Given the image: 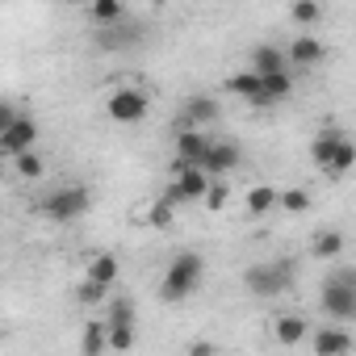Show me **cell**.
Listing matches in <instances>:
<instances>
[{
    "label": "cell",
    "instance_id": "cell-1",
    "mask_svg": "<svg viewBox=\"0 0 356 356\" xmlns=\"http://www.w3.org/2000/svg\"><path fill=\"white\" fill-rule=\"evenodd\" d=\"M206 281V260L202 252H176L163 268V281H159V302L176 306V302H189Z\"/></svg>",
    "mask_w": 356,
    "mask_h": 356
},
{
    "label": "cell",
    "instance_id": "cell-2",
    "mask_svg": "<svg viewBox=\"0 0 356 356\" xmlns=\"http://www.w3.org/2000/svg\"><path fill=\"white\" fill-rule=\"evenodd\" d=\"M243 289L256 298H281L293 289V264L289 260H268V264H252L243 268Z\"/></svg>",
    "mask_w": 356,
    "mask_h": 356
},
{
    "label": "cell",
    "instance_id": "cell-3",
    "mask_svg": "<svg viewBox=\"0 0 356 356\" xmlns=\"http://www.w3.org/2000/svg\"><path fill=\"white\" fill-rule=\"evenodd\" d=\"M323 314H331L339 327L356 318V273L339 268L331 281H323Z\"/></svg>",
    "mask_w": 356,
    "mask_h": 356
},
{
    "label": "cell",
    "instance_id": "cell-4",
    "mask_svg": "<svg viewBox=\"0 0 356 356\" xmlns=\"http://www.w3.org/2000/svg\"><path fill=\"white\" fill-rule=\"evenodd\" d=\"M88 210H92V193L84 185H63V189H55V193L42 197V214L51 222H76Z\"/></svg>",
    "mask_w": 356,
    "mask_h": 356
},
{
    "label": "cell",
    "instance_id": "cell-5",
    "mask_svg": "<svg viewBox=\"0 0 356 356\" xmlns=\"http://www.w3.org/2000/svg\"><path fill=\"white\" fill-rule=\"evenodd\" d=\"M147 109H151V97H147L138 84H122V88H113L109 101H105V113H109V122H118V126H138V122L147 118Z\"/></svg>",
    "mask_w": 356,
    "mask_h": 356
},
{
    "label": "cell",
    "instance_id": "cell-6",
    "mask_svg": "<svg viewBox=\"0 0 356 356\" xmlns=\"http://www.w3.org/2000/svg\"><path fill=\"white\" fill-rule=\"evenodd\" d=\"M34 147H38V122L26 118V113H17V122L0 134V151H5L9 159H17V155H26V151H34Z\"/></svg>",
    "mask_w": 356,
    "mask_h": 356
},
{
    "label": "cell",
    "instance_id": "cell-7",
    "mask_svg": "<svg viewBox=\"0 0 356 356\" xmlns=\"http://www.w3.org/2000/svg\"><path fill=\"white\" fill-rule=\"evenodd\" d=\"M239 159H243L239 143H231V138H210L206 159H202V172H206V176H227V172L239 168Z\"/></svg>",
    "mask_w": 356,
    "mask_h": 356
},
{
    "label": "cell",
    "instance_id": "cell-8",
    "mask_svg": "<svg viewBox=\"0 0 356 356\" xmlns=\"http://www.w3.org/2000/svg\"><path fill=\"white\" fill-rule=\"evenodd\" d=\"M285 51V67H318L323 59H327V47H323V38H314V34H298L289 47H281Z\"/></svg>",
    "mask_w": 356,
    "mask_h": 356
},
{
    "label": "cell",
    "instance_id": "cell-9",
    "mask_svg": "<svg viewBox=\"0 0 356 356\" xmlns=\"http://www.w3.org/2000/svg\"><path fill=\"white\" fill-rule=\"evenodd\" d=\"M310 348H314V356H348L352 352V331L339 327V323H327V327L310 331Z\"/></svg>",
    "mask_w": 356,
    "mask_h": 356
},
{
    "label": "cell",
    "instance_id": "cell-10",
    "mask_svg": "<svg viewBox=\"0 0 356 356\" xmlns=\"http://www.w3.org/2000/svg\"><path fill=\"white\" fill-rule=\"evenodd\" d=\"M206 147H210V138L202 130H181V134H176V163H181V168H202Z\"/></svg>",
    "mask_w": 356,
    "mask_h": 356
},
{
    "label": "cell",
    "instance_id": "cell-11",
    "mask_svg": "<svg viewBox=\"0 0 356 356\" xmlns=\"http://www.w3.org/2000/svg\"><path fill=\"white\" fill-rule=\"evenodd\" d=\"M218 113H222V105H218L210 92H197V97H189V101H185V122H189V130L214 126V122H218Z\"/></svg>",
    "mask_w": 356,
    "mask_h": 356
},
{
    "label": "cell",
    "instance_id": "cell-12",
    "mask_svg": "<svg viewBox=\"0 0 356 356\" xmlns=\"http://www.w3.org/2000/svg\"><path fill=\"white\" fill-rule=\"evenodd\" d=\"M118 277H122V260H118L113 252H97V256L88 260L84 281H92V285H101V289H113V285H118Z\"/></svg>",
    "mask_w": 356,
    "mask_h": 356
},
{
    "label": "cell",
    "instance_id": "cell-13",
    "mask_svg": "<svg viewBox=\"0 0 356 356\" xmlns=\"http://www.w3.org/2000/svg\"><path fill=\"white\" fill-rule=\"evenodd\" d=\"M273 339L281 348H298L302 339H310V323L302 314H277L273 318Z\"/></svg>",
    "mask_w": 356,
    "mask_h": 356
},
{
    "label": "cell",
    "instance_id": "cell-14",
    "mask_svg": "<svg viewBox=\"0 0 356 356\" xmlns=\"http://www.w3.org/2000/svg\"><path fill=\"white\" fill-rule=\"evenodd\" d=\"M248 72H256L260 80H264V76H277V72H289V67H285V51L273 47V42H260V47L252 51V67H248Z\"/></svg>",
    "mask_w": 356,
    "mask_h": 356
},
{
    "label": "cell",
    "instance_id": "cell-15",
    "mask_svg": "<svg viewBox=\"0 0 356 356\" xmlns=\"http://www.w3.org/2000/svg\"><path fill=\"white\" fill-rule=\"evenodd\" d=\"M227 92H231V97H239V101H248V105H260V109H264L260 76H256V72H235V76H227Z\"/></svg>",
    "mask_w": 356,
    "mask_h": 356
},
{
    "label": "cell",
    "instance_id": "cell-16",
    "mask_svg": "<svg viewBox=\"0 0 356 356\" xmlns=\"http://www.w3.org/2000/svg\"><path fill=\"white\" fill-rule=\"evenodd\" d=\"M343 138H348V134H343V130H335V126L318 130V138L310 143V159H314V163H318V168L327 172V163H331V155H335V147H339Z\"/></svg>",
    "mask_w": 356,
    "mask_h": 356
},
{
    "label": "cell",
    "instance_id": "cell-17",
    "mask_svg": "<svg viewBox=\"0 0 356 356\" xmlns=\"http://www.w3.org/2000/svg\"><path fill=\"white\" fill-rule=\"evenodd\" d=\"M105 318H88L80 331V356H105Z\"/></svg>",
    "mask_w": 356,
    "mask_h": 356
},
{
    "label": "cell",
    "instance_id": "cell-18",
    "mask_svg": "<svg viewBox=\"0 0 356 356\" xmlns=\"http://www.w3.org/2000/svg\"><path fill=\"white\" fill-rule=\"evenodd\" d=\"M289 92H293V76H289V72H277V76H264V80H260L264 109H268V105H277V101H285Z\"/></svg>",
    "mask_w": 356,
    "mask_h": 356
},
{
    "label": "cell",
    "instance_id": "cell-19",
    "mask_svg": "<svg viewBox=\"0 0 356 356\" xmlns=\"http://www.w3.org/2000/svg\"><path fill=\"white\" fill-rule=\"evenodd\" d=\"M243 206H248V214H252V218H264L268 210H277V189H273V185H252Z\"/></svg>",
    "mask_w": 356,
    "mask_h": 356
},
{
    "label": "cell",
    "instance_id": "cell-20",
    "mask_svg": "<svg viewBox=\"0 0 356 356\" xmlns=\"http://www.w3.org/2000/svg\"><path fill=\"white\" fill-rule=\"evenodd\" d=\"M310 252H314L318 260H339V252H343V231H335V227L318 231L314 243H310Z\"/></svg>",
    "mask_w": 356,
    "mask_h": 356
},
{
    "label": "cell",
    "instance_id": "cell-21",
    "mask_svg": "<svg viewBox=\"0 0 356 356\" xmlns=\"http://www.w3.org/2000/svg\"><path fill=\"white\" fill-rule=\"evenodd\" d=\"M88 22H97V26L126 22V5L122 0H97V5H88Z\"/></svg>",
    "mask_w": 356,
    "mask_h": 356
},
{
    "label": "cell",
    "instance_id": "cell-22",
    "mask_svg": "<svg viewBox=\"0 0 356 356\" xmlns=\"http://www.w3.org/2000/svg\"><path fill=\"white\" fill-rule=\"evenodd\" d=\"M13 172L22 176V181H42V176H47V159L38 151H26V155L13 159Z\"/></svg>",
    "mask_w": 356,
    "mask_h": 356
},
{
    "label": "cell",
    "instance_id": "cell-23",
    "mask_svg": "<svg viewBox=\"0 0 356 356\" xmlns=\"http://www.w3.org/2000/svg\"><path fill=\"white\" fill-rule=\"evenodd\" d=\"M310 189H277V206L285 210V214H306L310 210Z\"/></svg>",
    "mask_w": 356,
    "mask_h": 356
},
{
    "label": "cell",
    "instance_id": "cell-24",
    "mask_svg": "<svg viewBox=\"0 0 356 356\" xmlns=\"http://www.w3.org/2000/svg\"><path fill=\"white\" fill-rule=\"evenodd\" d=\"M109 327H134V302L122 293V298H109Z\"/></svg>",
    "mask_w": 356,
    "mask_h": 356
},
{
    "label": "cell",
    "instance_id": "cell-25",
    "mask_svg": "<svg viewBox=\"0 0 356 356\" xmlns=\"http://www.w3.org/2000/svg\"><path fill=\"white\" fill-rule=\"evenodd\" d=\"M352 163H356V147H352V143L343 138V143L335 147V155H331L327 172H331V176H348V172H352Z\"/></svg>",
    "mask_w": 356,
    "mask_h": 356
},
{
    "label": "cell",
    "instance_id": "cell-26",
    "mask_svg": "<svg viewBox=\"0 0 356 356\" xmlns=\"http://www.w3.org/2000/svg\"><path fill=\"white\" fill-rule=\"evenodd\" d=\"M105 348L109 352H130L134 348V327H109L105 323Z\"/></svg>",
    "mask_w": 356,
    "mask_h": 356
},
{
    "label": "cell",
    "instance_id": "cell-27",
    "mask_svg": "<svg viewBox=\"0 0 356 356\" xmlns=\"http://www.w3.org/2000/svg\"><path fill=\"white\" fill-rule=\"evenodd\" d=\"M289 22H298V26H314V22H323V5H318V0H298V5L289 9Z\"/></svg>",
    "mask_w": 356,
    "mask_h": 356
},
{
    "label": "cell",
    "instance_id": "cell-28",
    "mask_svg": "<svg viewBox=\"0 0 356 356\" xmlns=\"http://www.w3.org/2000/svg\"><path fill=\"white\" fill-rule=\"evenodd\" d=\"M206 210L210 214H218V210H227V202H231V185L227 181H210V189H206Z\"/></svg>",
    "mask_w": 356,
    "mask_h": 356
},
{
    "label": "cell",
    "instance_id": "cell-29",
    "mask_svg": "<svg viewBox=\"0 0 356 356\" xmlns=\"http://www.w3.org/2000/svg\"><path fill=\"white\" fill-rule=\"evenodd\" d=\"M172 218H176V210H172L163 197H159V202H151V210H147V222H151V227H159V231H163V227H172Z\"/></svg>",
    "mask_w": 356,
    "mask_h": 356
},
{
    "label": "cell",
    "instance_id": "cell-30",
    "mask_svg": "<svg viewBox=\"0 0 356 356\" xmlns=\"http://www.w3.org/2000/svg\"><path fill=\"white\" fill-rule=\"evenodd\" d=\"M80 302H84V306H101V302H109V289H101V285L84 281V285H80Z\"/></svg>",
    "mask_w": 356,
    "mask_h": 356
},
{
    "label": "cell",
    "instance_id": "cell-31",
    "mask_svg": "<svg viewBox=\"0 0 356 356\" xmlns=\"http://www.w3.org/2000/svg\"><path fill=\"white\" fill-rule=\"evenodd\" d=\"M13 122H17V109H13L9 101H0V134H5V130H9Z\"/></svg>",
    "mask_w": 356,
    "mask_h": 356
},
{
    "label": "cell",
    "instance_id": "cell-32",
    "mask_svg": "<svg viewBox=\"0 0 356 356\" xmlns=\"http://www.w3.org/2000/svg\"><path fill=\"white\" fill-rule=\"evenodd\" d=\"M189 356H218V348H214L210 339H193V343H189Z\"/></svg>",
    "mask_w": 356,
    "mask_h": 356
}]
</instances>
